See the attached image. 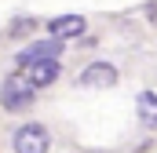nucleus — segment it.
Instances as JSON below:
<instances>
[{
	"label": "nucleus",
	"instance_id": "f257e3e1",
	"mask_svg": "<svg viewBox=\"0 0 157 153\" xmlns=\"http://www.w3.org/2000/svg\"><path fill=\"white\" fill-rule=\"evenodd\" d=\"M33 99H37V88H33L22 73H11L0 84V106H4L7 113H26V110L33 106Z\"/></svg>",
	"mask_w": 157,
	"mask_h": 153
},
{
	"label": "nucleus",
	"instance_id": "f03ea898",
	"mask_svg": "<svg viewBox=\"0 0 157 153\" xmlns=\"http://www.w3.org/2000/svg\"><path fill=\"white\" fill-rule=\"evenodd\" d=\"M11 146H15V153H48L51 150V135H48L44 124H22L15 131Z\"/></svg>",
	"mask_w": 157,
	"mask_h": 153
},
{
	"label": "nucleus",
	"instance_id": "7ed1b4c3",
	"mask_svg": "<svg viewBox=\"0 0 157 153\" xmlns=\"http://www.w3.org/2000/svg\"><path fill=\"white\" fill-rule=\"evenodd\" d=\"M66 51V40L59 37H44V40H29L22 51H18V66L26 69V66H33V62H40V58H59Z\"/></svg>",
	"mask_w": 157,
	"mask_h": 153
},
{
	"label": "nucleus",
	"instance_id": "20e7f679",
	"mask_svg": "<svg viewBox=\"0 0 157 153\" xmlns=\"http://www.w3.org/2000/svg\"><path fill=\"white\" fill-rule=\"evenodd\" d=\"M84 29H88L84 15H59L48 22V37H59V40H77L84 37Z\"/></svg>",
	"mask_w": 157,
	"mask_h": 153
},
{
	"label": "nucleus",
	"instance_id": "39448f33",
	"mask_svg": "<svg viewBox=\"0 0 157 153\" xmlns=\"http://www.w3.org/2000/svg\"><path fill=\"white\" fill-rule=\"evenodd\" d=\"M117 84V69L110 62H91L80 73V88H113Z\"/></svg>",
	"mask_w": 157,
	"mask_h": 153
},
{
	"label": "nucleus",
	"instance_id": "423d86ee",
	"mask_svg": "<svg viewBox=\"0 0 157 153\" xmlns=\"http://www.w3.org/2000/svg\"><path fill=\"white\" fill-rule=\"evenodd\" d=\"M26 69H29V84H33V88H51V84L62 76V69H59V58H40V62L26 66Z\"/></svg>",
	"mask_w": 157,
	"mask_h": 153
},
{
	"label": "nucleus",
	"instance_id": "0eeeda50",
	"mask_svg": "<svg viewBox=\"0 0 157 153\" xmlns=\"http://www.w3.org/2000/svg\"><path fill=\"white\" fill-rule=\"evenodd\" d=\"M135 110H139L143 128H157V91H143L135 99Z\"/></svg>",
	"mask_w": 157,
	"mask_h": 153
},
{
	"label": "nucleus",
	"instance_id": "6e6552de",
	"mask_svg": "<svg viewBox=\"0 0 157 153\" xmlns=\"http://www.w3.org/2000/svg\"><path fill=\"white\" fill-rule=\"evenodd\" d=\"M29 29H37L33 18H18V22H11V37H26Z\"/></svg>",
	"mask_w": 157,
	"mask_h": 153
}]
</instances>
